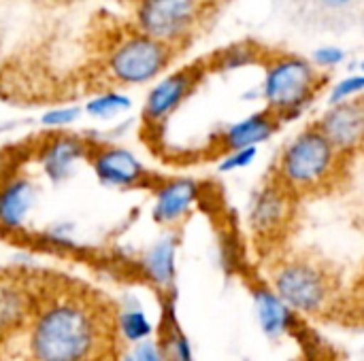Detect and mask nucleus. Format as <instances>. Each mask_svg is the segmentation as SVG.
I'll list each match as a JSON object with an SVG mask.
<instances>
[{
	"instance_id": "nucleus-5",
	"label": "nucleus",
	"mask_w": 364,
	"mask_h": 361,
	"mask_svg": "<svg viewBox=\"0 0 364 361\" xmlns=\"http://www.w3.org/2000/svg\"><path fill=\"white\" fill-rule=\"evenodd\" d=\"M326 77L316 70L311 62L299 55H284L271 62L264 79L267 109L275 113L282 123L299 115L324 87Z\"/></svg>"
},
{
	"instance_id": "nucleus-7",
	"label": "nucleus",
	"mask_w": 364,
	"mask_h": 361,
	"mask_svg": "<svg viewBox=\"0 0 364 361\" xmlns=\"http://www.w3.org/2000/svg\"><path fill=\"white\" fill-rule=\"evenodd\" d=\"M196 13V0H141L136 21L143 36L171 45L192 30Z\"/></svg>"
},
{
	"instance_id": "nucleus-20",
	"label": "nucleus",
	"mask_w": 364,
	"mask_h": 361,
	"mask_svg": "<svg viewBox=\"0 0 364 361\" xmlns=\"http://www.w3.org/2000/svg\"><path fill=\"white\" fill-rule=\"evenodd\" d=\"M130 106V100L126 96H119V94H105V96H98L94 98L90 104H87V111L96 117H109L122 109H128Z\"/></svg>"
},
{
	"instance_id": "nucleus-27",
	"label": "nucleus",
	"mask_w": 364,
	"mask_h": 361,
	"mask_svg": "<svg viewBox=\"0 0 364 361\" xmlns=\"http://www.w3.org/2000/svg\"><path fill=\"white\" fill-rule=\"evenodd\" d=\"M324 6H328V9H343V6H348V4H352L354 0H320Z\"/></svg>"
},
{
	"instance_id": "nucleus-18",
	"label": "nucleus",
	"mask_w": 364,
	"mask_h": 361,
	"mask_svg": "<svg viewBox=\"0 0 364 361\" xmlns=\"http://www.w3.org/2000/svg\"><path fill=\"white\" fill-rule=\"evenodd\" d=\"M147 270L149 277H154L160 285H171L175 277L173 268V243H162L158 245L149 255H147Z\"/></svg>"
},
{
	"instance_id": "nucleus-11",
	"label": "nucleus",
	"mask_w": 364,
	"mask_h": 361,
	"mask_svg": "<svg viewBox=\"0 0 364 361\" xmlns=\"http://www.w3.org/2000/svg\"><path fill=\"white\" fill-rule=\"evenodd\" d=\"M90 164L94 166L98 179L107 185L115 187H141V185H151L156 181L154 174H149L141 162L126 149L119 147H98L90 149L87 153Z\"/></svg>"
},
{
	"instance_id": "nucleus-6",
	"label": "nucleus",
	"mask_w": 364,
	"mask_h": 361,
	"mask_svg": "<svg viewBox=\"0 0 364 361\" xmlns=\"http://www.w3.org/2000/svg\"><path fill=\"white\" fill-rule=\"evenodd\" d=\"M171 62V45L149 36H132L115 47L107 68L115 83L139 85L158 77Z\"/></svg>"
},
{
	"instance_id": "nucleus-10",
	"label": "nucleus",
	"mask_w": 364,
	"mask_h": 361,
	"mask_svg": "<svg viewBox=\"0 0 364 361\" xmlns=\"http://www.w3.org/2000/svg\"><path fill=\"white\" fill-rule=\"evenodd\" d=\"M205 72H207V66L203 62H198V64L186 66V68L168 74L166 79H162L147 96L145 111H143L145 121L149 126L164 123L181 106V102L186 98H190V94L203 81Z\"/></svg>"
},
{
	"instance_id": "nucleus-14",
	"label": "nucleus",
	"mask_w": 364,
	"mask_h": 361,
	"mask_svg": "<svg viewBox=\"0 0 364 361\" xmlns=\"http://www.w3.org/2000/svg\"><path fill=\"white\" fill-rule=\"evenodd\" d=\"M34 202V189L26 177H11L0 185V226L15 230L23 223Z\"/></svg>"
},
{
	"instance_id": "nucleus-16",
	"label": "nucleus",
	"mask_w": 364,
	"mask_h": 361,
	"mask_svg": "<svg viewBox=\"0 0 364 361\" xmlns=\"http://www.w3.org/2000/svg\"><path fill=\"white\" fill-rule=\"evenodd\" d=\"M256 306H258L260 323H262L267 334H284V332H288L292 328L294 319L299 317L271 289H260L256 294Z\"/></svg>"
},
{
	"instance_id": "nucleus-22",
	"label": "nucleus",
	"mask_w": 364,
	"mask_h": 361,
	"mask_svg": "<svg viewBox=\"0 0 364 361\" xmlns=\"http://www.w3.org/2000/svg\"><path fill=\"white\" fill-rule=\"evenodd\" d=\"M363 87H364V79L360 77V74L350 77V79L341 81V83L333 89V94H331V102H333V104H339V102L352 100L354 96L358 98V94L363 91Z\"/></svg>"
},
{
	"instance_id": "nucleus-15",
	"label": "nucleus",
	"mask_w": 364,
	"mask_h": 361,
	"mask_svg": "<svg viewBox=\"0 0 364 361\" xmlns=\"http://www.w3.org/2000/svg\"><path fill=\"white\" fill-rule=\"evenodd\" d=\"M85 153H87V143H83L77 136L58 134L45 145V149L41 153V162H43L45 172L58 181V179L66 177L70 166Z\"/></svg>"
},
{
	"instance_id": "nucleus-1",
	"label": "nucleus",
	"mask_w": 364,
	"mask_h": 361,
	"mask_svg": "<svg viewBox=\"0 0 364 361\" xmlns=\"http://www.w3.org/2000/svg\"><path fill=\"white\" fill-rule=\"evenodd\" d=\"M26 334L28 361H113L122 336L113 304L62 277L36 279V306Z\"/></svg>"
},
{
	"instance_id": "nucleus-23",
	"label": "nucleus",
	"mask_w": 364,
	"mask_h": 361,
	"mask_svg": "<svg viewBox=\"0 0 364 361\" xmlns=\"http://www.w3.org/2000/svg\"><path fill=\"white\" fill-rule=\"evenodd\" d=\"M256 157V149H241L235 151L230 155H226V160L222 162V170H235V168H245L254 162Z\"/></svg>"
},
{
	"instance_id": "nucleus-3",
	"label": "nucleus",
	"mask_w": 364,
	"mask_h": 361,
	"mask_svg": "<svg viewBox=\"0 0 364 361\" xmlns=\"http://www.w3.org/2000/svg\"><path fill=\"white\" fill-rule=\"evenodd\" d=\"M354 162V157L339 153L311 123L282 149L271 172L303 202L326 198L348 187Z\"/></svg>"
},
{
	"instance_id": "nucleus-26",
	"label": "nucleus",
	"mask_w": 364,
	"mask_h": 361,
	"mask_svg": "<svg viewBox=\"0 0 364 361\" xmlns=\"http://www.w3.org/2000/svg\"><path fill=\"white\" fill-rule=\"evenodd\" d=\"M132 361H162L160 353H158V347L151 345V343H143L136 351V355L132 357Z\"/></svg>"
},
{
	"instance_id": "nucleus-2",
	"label": "nucleus",
	"mask_w": 364,
	"mask_h": 361,
	"mask_svg": "<svg viewBox=\"0 0 364 361\" xmlns=\"http://www.w3.org/2000/svg\"><path fill=\"white\" fill-rule=\"evenodd\" d=\"M271 291L294 313L322 321L346 313L348 289L339 266L314 249H284L267 264Z\"/></svg>"
},
{
	"instance_id": "nucleus-17",
	"label": "nucleus",
	"mask_w": 364,
	"mask_h": 361,
	"mask_svg": "<svg viewBox=\"0 0 364 361\" xmlns=\"http://www.w3.org/2000/svg\"><path fill=\"white\" fill-rule=\"evenodd\" d=\"M158 353H160L162 361H194L192 360L190 345H188V338L179 330V323H177V319L173 317L171 311L166 313V317L162 321Z\"/></svg>"
},
{
	"instance_id": "nucleus-24",
	"label": "nucleus",
	"mask_w": 364,
	"mask_h": 361,
	"mask_svg": "<svg viewBox=\"0 0 364 361\" xmlns=\"http://www.w3.org/2000/svg\"><path fill=\"white\" fill-rule=\"evenodd\" d=\"M77 117H79L77 109H55V111H49L43 117V123L45 126H66V123L75 121Z\"/></svg>"
},
{
	"instance_id": "nucleus-12",
	"label": "nucleus",
	"mask_w": 364,
	"mask_h": 361,
	"mask_svg": "<svg viewBox=\"0 0 364 361\" xmlns=\"http://www.w3.org/2000/svg\"><path fill=\"white\" fill-rule=\"evenodd\" d=\"M279 126L282 119L269 109H264L239 123H232L224 134H220L215 140V151L226 157L241 149H256V145L269 140L279 130Z\"/></svg>"
},
{
	"instance_id": "nucleus-4",
	"label": "nucleus",
	"mask_w": 364,
	"mask_h": 361,
	"mask_svg": "<svg viewBox=\"0 0 364 361\" xmlns=\"http://www.w3.org/2000/svg\"><path fill=\"white\" fill-rule=\"evenodd\" d=\"M301 204L269 170L250 206V232L260 257L271 260L290 247L299 226Z\"/></svg>"
},
{
	"instance_id": "nucleus-19",
	"label": "nucleus",
	"mask_w": 364,
	"mask_h": 361,
	"mask_svg": "<svg viewBox=\"0 0 364 361\" xmlns=\"http://www.w3.org/2000/svg\"><path fill=\"white\" fill-rule=\"evenodd\" d=\"M256 60V51L252 49V45H232L230 49H224L220 51L211 66L218 68V70H230V68H239L243 64H252Z\"/></svg>"
},
{
	"instance_id": "nucleus-21",
	"label": "nucleus",
	"mask_w": 364,
	"mask_h": 361,
	"mask_svg": "<svg viewBox=\"0 0 364 361\" xmlns=\"http://www.w3.org/2000/svg\"><path fill=\"white\" fill-rule=\"evenodd\" d=\"M119 334L128 340H141L149 334V323L143 315L132 313L119 319Z\"/></svg>"
},
{
	"instance_id": "nucleus-25",
	"label": "nucleus",
	"mask_w": 364,
	"mask_h": 361,
	"mask_svg": "<svg viewBox=\"0 0 364 361\" xmlns=\"http://www.w3.org/2000/svg\"><path fill=\"white\" fill-rule=\"evenodd\" d=\"M343 60V51L337 47H322L314 53V62L318 66H335Z\"/></svg>"
},
{
	"instance_id": "nucleus-9",
	"label": "nucleus",
	"mask_w": 364,
	"mask_h": 361,
	"mask_svg": "<svg viewBox=\"0 0 364 361\" xmlns=\"http://www.w3.org/2000/svg\"><path fill=\"white\" fill-rule=\"evenodd\" d=\"M322 136L343 155L358 157L363 151L364 104L363 98H352L333 104L316 123Z\"/></svg>"
},
{
	"instance_id": "nucleus-13",
	"label": "nucleus",
	"mask_w": 364,
	"mask_h": 361,
	"mask_svg": "<svg viewBox=\"0 0 364 361\" xmlns=\"http://www.w3.org/2000/svg\"><path fill=\"white\" fill-rule=\"evenodd\" d=\"M198 196V185L190 179L164 181L156 191L154 217L162 226H175L186 219L194 200Z\"/></svg>"
},
{
	"instance_id": "nucleus-8",
	"label": "nucleus",
	"mask_w": 364,
	"mask_h": 361,
	"mask_svg": "<svg viewBox=\"0 0 364 361\" xmlns=\"http://www.w3.org/2000/svg\"><path fill=\"white\" fill-rule=\"evenodd\" d=\"M36 306V279L26 272H0V345L28 330Z\"/></svg>"
}]
</instances>
